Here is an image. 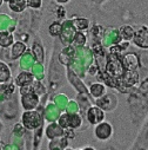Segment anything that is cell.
Listing matches in <instances>:
<instances>
[{
  "instance_id": "6da1fadb",
  "label": "cell",
  "mask_w": 148,
  "mask_h": 150,
  "mask_svg": "<svg viewBox=\"0 0 148 150\" xmlns=\"http://www.w3.org/2000/svg\"><path fill=\"white\" fill-rule=\"evenodd\" d=\"M40 116L36 111H27L22 115V122L26 128L28 129H35L40 125Z\"/></svg>"
},
{
  "instance_id": "7a4b0ae2",
  "label": "cell",
  "mask_w": 148,
  "mask_h": 150,
  "mask_svg": "<svg viewBox=\"0 0 148 150\" xmlns=\"http://www.w3.org/2000/svg\"><path fill=\"white\" fill-rule=\"evenodd\" d=\"M87 120L93 125L99 124L105 120V111L99 106H91L87 111Z\"/></svg>"
},
{
  "instance_id": "3957f363",
  "label": "cell",
  "mask_w": 148,
  "mask_h": 150,
  "mask_svg": "<svg viewBox=\"0 0 148 150\" xmlns=\"http://www.w3.org/2000/svg\"><path fill=\"white\" fill-rule=\"evenodd\" d=\"M60 125L64 128H79L81 125V120L75 114H65L60 117Z\"/></svg>"
},
{
  "instance_id": "277c9868",
  "label": "cell",
  "mask_w": 148,
  "mask_h": 150,
  "mask_svg": "<svg viewBox=\"0 0 148 150\" xmlns=\"http://www.w3.org/2000/svg\"><path fill=\"white\" fill-rule=\"evenodd\" d=\"M112 131H113V128L109 123L107 122H101L99 124H96V128H95V136L96 138L101 139V141H105L107 138L110 137L112 135Z\"/></svg>"
},
{
  "instance_id": "5b68a950",
  "label": "cell",
  "mask_w": 148,
  "mask_h": 150,
  "mask_svg": "<svg viewBox=\"0 0 148 150\" xmlns=\"http://www.w3.org/2000/svg\"><path fill=\"white\" fill-rule=\"evenodd\" d=\"M133 43L141 49H148V30L146 27H143L134 34Z\"/></svg>"
},
{
  "instance_id": "8992f818",
  "label": "cell",
  "mask_w": 148,
  "mask_h": 150,
  "mask_svg": "<svg viewBox=\"0 0 148 150\" xmlns=\"http://www.w3.org/2000/svg\"><path fill=\"white\" fill-rule=\"evenodd\" d=\"M33 74L29 73V72H21L19 73V76L17 78V84L21 88H25V86H28L29 83L33 82Z\"/></svg>"
},
{
  "instance_id": "52a82bcc",
  "label": "cell",
  "mask_w": 148,
  "mask_h": 150,
  "mask_svg": "<svg viewBox=\"0 0 148 150\" xmlns=\"http://www.w3.org/2000/svg\"><path fill=\"white\" fill-rule=\"evenodd\" d=\"M89 90H91L92 96L95 97V98H100V97H102L103 95H106V88H105L102 84H100V83L92 84L91 88H89Z\"/></svg>"
},
{
  "instance_id": "ba28073f",
  "label": "cell",
  "mask_w": 148,
  "mask_h": 150,
  "mask_svg": "<svg viewBox=\"0 0 148 150\" xmlns=\"http://www.w3.org/2000/svg\"><path fill=\"white\" fill-rule=\"evenodd\" d=\"M120 33H121L122 38H124L125 40H131V39H133V37H134V34H135L133 27H131V26H128V25L121 26Z\"/></svg>"
},
{
  "instance_id": "9c48e42d",
  "label": "cell",
  "mask_w": 148,
  "mask_h": 150,
  "mask_svg": "<svg viewBox=\"0 0 148 150\" xmlns=\"http://www.w3.org/2000/svg\"><path fill=\"white\" fill-rule=\"evenodd\" d=\"M25 50H26V46L22 43H20V42L19 43H15L14 46H13V49H12V59L19 58L24 53Z\"/></svg>"
},
{
  "instance_id": "30bf717a",
  "label": "cell",
  "mask_w": 148,
  "mask_h": 150,
  "mask_svg": "<svg viewBox=\"0 0 148 150\" xmlns=\"http://www.w3.org/2000/svg\"><path fill=\"white\" fill-rule=\"evenodd\" d=\"M72 24H73V27H74V28L78 30V31H80V32H81L82 30H86V28L88 27V20L85 19V18H78V19H75V20H73Z\"/></svg>"
},
{
  "instance_id": "8fae6325",
  "label": "cell",
  "mask_w": 148,
  "mask_h": 150,
  "mask_svg": "<svg viewBox=\"0 0 148 150\" xmlns=\"http://www.w3.org/2000/svg\"><path fill=\"white\" fill-rule=\"evenodd\" d=\"M13 42V37L12 34H7V33H0V45L3 47H8Z\"/></svg>"
},
{
  "instance_id": "7c38bea8",
  "label": "cell",
  "mask_w": 148,
  "mask_h": 150,
  "mask_svg": "<svg viewBox=\"0 0 148 150\" xmlns=\"http://www.w3.org/2000/svg\"><path fill=\"white\" fill-rule=\"evenodd\" d=\"M73 42L77 46H84L86 44V37L82 32L78 31L75 34H74V38H73Z\"/></svg>"
},
{
  "instance_id": "4fadbf2b",
  "label": "cell",
  "mask_w": 148,
  "mask_h": 150,
  "mask_svg": "<svg viewBox=\"0 0 148 150\" xmlns=\"http://www.w3.org/2000/svg\"><path fill=\"white\" fill-rule=\"evenodd\" d=\"M10 3H17V5H13V6H10L12 11L14 12H21L24 11L25 6H26V0H11Z\"/></svg>"
},
{
  "instance_id": "5bb4252c",
  "label": "cell",
  "mask_w": 148,
  "mask_h": 150,
  "mask_svg": "<svg viewBox=\"0 0 148 150\" xmlns=\"http://www.w3.org/2000/svg\"><path fill=\"white\" fill-rule=\"evenodd\" d=\"M34 1H35V7H36V8L40 7V5H41V0H28V5L32 7L33 4H34Z\"/></svg>"
},
{
  "instance_id": "9a60e30c",
  "label": "cell",
  "mask_w": 148,
  "mask_h": 150,
  "mask_svg": "<svg viewBox=\"0 0 148 150\" xmlns=\"http://www.w3.org/2000/svg\"><path fill=\"white\" fill-rule=\"evenodd\" d=\"M57 1H58V3H61V4H65V3L68 1V0H57Z\"/></svg>"
},
{
  "instance_id": "2e32d148",
  "label": "cell",
  "mask_w": 148,
  "mask_h": 150,
  "mask_svg": "<svg viewBox=\"0 0 148 150\" xmlns=\"http://www.w3.org/2000/svg\"><path fill=\"white\" fill-rule=\"evenodd\" d=\"M84 150H95V149H93V148H91V146H89V148H85Z\"/></svg>"
},
{
  "instance_id": "e0dca14e",
  "label": "cell",
  "mask_w": 148,
  "mask_h": 150,
  "mask_svg": "<svg viewBox=\"0 0 148 150\" xmlns=\"http://www.w3.org/2000/svg\"><path fill=\"white\" fill-rule=\"evenodd\" d=\"M3 1H6V3H10V1H11V0H3Z\"/></svg>"
},
{
  "instance_id": "ac0fdd59",
  "label": "cell",
  "mask_w": 148,
  "mask_h": 150,
  "mask_svg": "<svg viewBox=\"0 0 148 150\" xmlns=\"http://www.w3.org/2000/svg\"><path fill=\"white\" fill-rule=\"evenodd\" d=\"M1 4H3V0H0V6H1Z\"/></svg>"
}]
</instances>
